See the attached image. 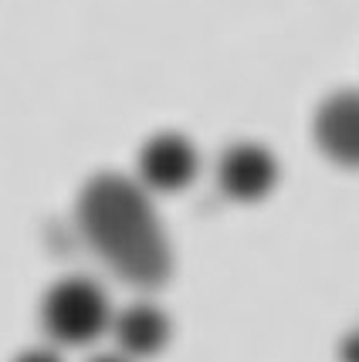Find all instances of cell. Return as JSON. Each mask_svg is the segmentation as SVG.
I'll use <instances>...</instances> for the list:
<instances>
[{
    "mask_svg": "<svg viewBox=\"0 0 359 362\" xmlns=\"http://www.w3.org/2000/svg\"><path fill=\"white\" fill-rule=\"evenodd\" d=\"M75 221L112 274L136 288H159L173 274V251L149 193L119 173L92 176L79 193Z\"/></svg>",
    "mask_w": 359,
    "mask_h": 362,
    "instance_id": "1",
    "label": "cell"
},
{
    "mask_svg": "<svg viewBox=\"0 0 359 362\" xmlns=\"http://www.w3.org/2000/svg\"><path fill=\"white\" fill-rule=\"evenodd\" d=\"M41 325L62 346H89L112 329L109 298L92 278H62L41 301Z\"/></svg>",
    "mask_w": 359,
    "mask_h": 362,
    "instance_id": "2",
    "label": "cell"
},
{
    "mask_svg": "<svg viewBox=\"0 0 359 362\" xmlns=\"http://www.w3.org/2000/svg\"><path fill=\"white\" fill-rule=\"evenodd\" d=\"M278 183V163L258 142H237L217 163V187L237 204H258Z\"/></svg>",
    "mask_w": 359,
    "mask_h": 362,
    "instance_id": "3",
    "label": "cell"
},
{
    "mask_svg": "<svg viewBox=\"0 0 359 362\" xmlns=\"http://www.w3.org/2000/svg\"><path fill=\"white\" fill-rule=\"evenodd\" d=\"M315 146L336 166L359 170V88L329 95L315 112Z\"/></svg>",
    "mask_w": 359,
    "mask_h": 362,
    "instance_id": "4",
    "label": "cell"
},
{
    "mask_svg": "<svg viewBox=\"0 0 359 362\" xmlns=\"http://www.w3.org/2000/svg\"><path fill=\"white\" fill-rule=\"evenodd\" d=\"M197 149L176 132H159L139 149V187L146 193H176L197 176Z\"/></svg>",
    "mask_w": 359,
    "mask_h": 362,
    "instance_id": "5",
    "label": "cell"
},
{
    "mask_svg": "<svg viewBox=\"0 0 359 362\" xmlns=\"http://www.w3.org/2000/svg\"><path fill=\"white\" fill-rule=\"evenodd\" d=\"M112 335L122 359H149L170 342V318L149 301H132L112 315Z\"/></svg>",
    "mask_w": 359,
    "mask_h": 362,
    "instance_id": "6",
    "label": "cell"
},
{
    "mask_svg": "<svg viewBox=\"0 0 359 362\" xmlns=\"http://www.w3.org/2000/svg\"><path fill=\"white\" fill-rule=\"evenodd\" d=\"M339 359L343 362H359V329H353L339 346Z\"/></svg>",
    "mask_w": 359,
    "mask_h": 362,
    "instance_id": "7",
    "label": "cell"
},
{
    "mask_svg": "<svg viewBox=\"0 0 359 362\" xmlns=\"http://www.w3.org/2000/svg\"><path fill=\"white\" fill-rule=\"evenodd\" d=\"M14 362H62V356L51 352V349H28V352H21Z\"/></svg>",
    "mask_w": 359,
    "mask_h": 362,
    "instance_id": "8",
    "label": "cell"
},
{
    "mask_svg": "<svg viewBox=\"0 0 359 362\" xmlns=\"http://www.w3.org/2000/svg\"><path fill=\"white\" fill-rule=\"evenodd\" d=\"M92 362H129V359H122V356H98V359H92Z\"/></svg>",
    "mask_w": 359,
    "mask_h": 362,
    "instance_id": "9",
    "label": "cell"
}]
</instances>
